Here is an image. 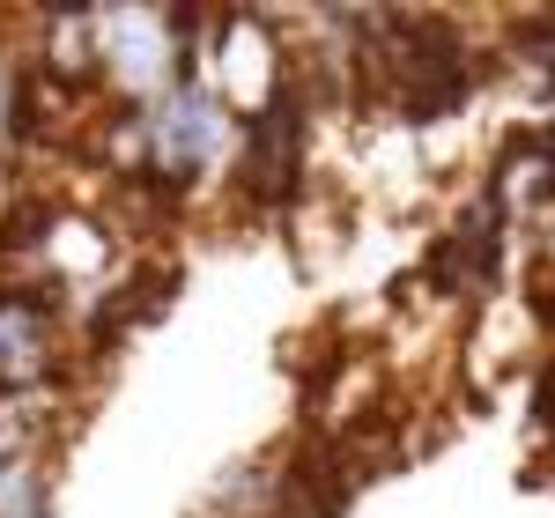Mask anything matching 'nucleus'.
I'll return each instance as SVG.
<instances>
[{
  "mask_svg": "<svg viewBox=\"0 0 555 518\" xmlns=\"http://www.w3.org/2000/svg\"><path fill=\"white\" fill-rule=\"evenodd\" d=\"M193 518H289V489H282V452H253L230 475H215Z\"/></svg>",
  "mask_w": 555,
  "mask_h": 518,
  "instance_id": "f257e3e1",
  "label": "nucleus"
},
{
  "mask_svg": "<svg viewBox=\"0 0 555 518\" xmlns=\"http://www.w3.org/2000/svg\"><path fill=\"white\" fill-rule=\"evenodd\" d=\"M0 518H52V459H0Z\"/></svg>",
  "mask_w": 555,
  "mask_h": 518,
  "instance_id": "f03ea898",
  "label": "nucleus"
},
{
  "mask_svg": "<svg viewBox=\"0 0 555 518\" xmlns=\"http://www.w3.org/2000/svg\"><path fill=\"white\" fill-rule=\"evenodd\" d=\"M526 430L533 437H555V355L533 363V392H526Z\"/></svg>",
  "mask_w": 555,
  "mask_h": 518,
  "instance_id": "7ed1b4c3",
  "label": "nucleus"
}]
</instances>
